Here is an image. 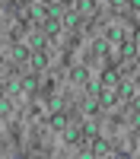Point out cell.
I'll return each instance as SVG.
<instances>
[{"label":"cell","mask_w":140,"mask_h":159,"mask_svg":"<svg viewBox=\"0 0 140 159\" xmlns=\"http://www.w3.org/2000/svg\"><path fill=\"white\" fill-rule=\"evenodd\" d=\"M76 7H80V13H83V16H93V10H96V3H93V0H76Z\"/></svg>","instance_id":"9c48e42d"},{"label":"cell","mask_w":140,"mask_h":159,"mask_svg":"<svg viewBox=\"0 0 140 159\" xmlns=\"http://www.w3.org/2000/svg\"><path fill=\"white\" fill-rule=\"evenodd\" d=\"M13 115V99H0V118H10Z\"/></svg>","instance_id":"30bf717a"},{"label":"cell","mask_w":140,"mask_h":159,"mask_svg":"<svg viewBox=\"0 0 140 159\" xmlns=\"http://www.w3.org/2000/svg\"><path fill=\"white\" fill-rule=\"evenodd\" d=\"M80 137H83V127H64V140H67L70 147L80 143Z\"/></svg>","instance_id":"3957f363"},{"label":"cell","mask_w":140,"mask_h":159,"mask_svg":"<svg viewBox=\"0 0 140 159\" xmlns=\"http://www.w3.org/2000/svg\"><path fill=\"white\" fill-rule=\"evenodd\" d=\"M22 89H25V92H35V89H38V83H35L32 76H25V80H22Z\"/></svg>","instance_id":"4fadbf2b"},{"label":"cell","mask_w":140,"mask_h":159,"mask_svg":"<svg viewBox=\"0 0 140 159\" xmlns=\"http://www.w3.org/2000/svg\"><path fill=\"white\" fill-rule=\"evenodd\" d=\"M137 89H140V76H137Z\"/></svg>","instance_id":"44dd1931"},{"label":"cell","mask_w":140,"mask_h":159,"mask_svg":"<svg viewBox=\"0 0 140 159\" xmlns=\"http://www.w3.org/2000/svg\"><path fill=\"white\" fill-rule=\"evenodd\" d=\"M131 7H134V10H140V0H131Z\"/></svg>","instance_id":"ac0fdd59"},{"label":"cell","mask_w":140,"mask_h":159,"mask_svg":"<svg viewBox=\"0 0 140 159\" xmlns=\"http://www.w3.org/2000/svg\"><path fill=\"white\" fill-rule=\"evenodd\" d=\"M73 80H76V83H83V80H86V70H83V67H76V70H73Z\"/></svg>","instance_id":"5bb4252c"},{"label":"cell","mask_w":140,"mask_h":159,"mask_svg":"<svg viewBox=\"0 0 140 159\" xmlns=\"http://www.w3.org/2000/svg\"><path fill=\"white\" fill-rule=\"evenodd\" d=\"M134 48H137V51H140V32H137V38H134Z\"/></svg>","instance_id":"2e32d148"},{"label":"cell","mask_w":140,"mask_h":159,"mask_svg":"<svg viewBox=\"0 0 140 159\" xmlns=\"http://www.w3.org/2000/svg\"><path fill=\"white\" fill-rule=\"evenodd\" d=\"M134 108H137V111H140V96H137V99H134Z\"/></svg>","instance_id":"d6986e66"},{"label":"cell","mask_w":140,"mask_h":159,"mask_svg":"<svg viewBox=\"0 0 140 159\" xmlns=\"http://www.w3.org/2000/svg\"><path fill=\"white\" fill-rule=\"evenodd\" d=\"M38 3H42V7H45V3H54V0H38Z\"/></svg>","instance_id":"ffe728a7"},{"label":"cell","mask_w":140,"mask_h":159,"mask_svg":"<svg viewBox=\"0 0 140 159\" xmlns=\"http://www.w3.org/2000/svg\"><path fill=\"white\" fill-rule=\"evenodd\" d=\"M3 96H7V86H3V83H0V99H3Z\"/></svg>","instance_id":"e0dca14e"},{"label":"cell","mask_w":140,"mask_h":159,"mask_svg":"<svg viewBox=\"0 0 140 159\" xmlns=\"http://www.w3.org/2000/svg\"><path fill=\"white\" fill-rule=\"evenodd\" d=\"M29 61H32V67H35V70H42L45 64H48V54H42V51H32Z\"/></svg>","instance_id":"8992f818"},{"label":"cell","mask_w":140,"mask_h":159,"mask_svg":"<svg viewBox=\"0 0 140 159\" xmlns=\"http://www.w3.org/2000/svg\"><path fill=\"white\" fill-rule=\"evenodd\" d=\"M108 42L115 45V51L121 48V42H124V29H121V25H111V29H108Z\"/></svg>","instance_id":"7a4b0ae2"},{"label":"cell","mask_w":140,"mask_h":159,"mask_svg":"<svg viewBox=\"0 0 140 159\" xmlns=\"http://www.w3.org/2000/svg\"><path fill=\"white\" fill-rule=\"evenodd\" d=\"M76 22H80V16H76V13H70V16L64 19V25H76Z\"/></svg>","instance_id":"9a60e30c"},{"label":"cell","mask_w":140,"mask_h":159,"mask_svg":"<svg viewBox=\"0 0 140 159\" xmlns=\"http://www.w3.org/2000/svg\"><path fill=\"white\" fill-rule=\"evenodd\" d=\"M131 96H134V86L131 83H121L118 86V99H131Z\"/></svg>","instance_id":"7c38bea8"},{"label":"cell","mask_w":140,"mask_h":159,"mask_svg":"<svg viewBox=\"0 0 140 159\" xmlns=\"http://www.w3.org/2000/svg\"><path fill=\"white\" fill-rule=\"evenodd\" d=\"M13 61H29V48H25V45H16V48H13Z\"/></svg>","instance_id":"ba28073f"},{"label":"cell","mask_w":140,"mask_h":159,"mask_svg":"<svg viewBox=\"0 0 140 159\" xmlns=\"http://www.w3.org/2000/svg\"><path fill=\"white\" fill-rule=\"evenodd\" d=\"M89 156H108V143H105V140H93V150H89Z\"/></svg>","instance_id":"52a82bcc"},{"label":"cell","mask_w":140,"mask_h":159,"mask_svg":"<svg viewBox=\"0 0 140 159\" xmlns=\"http://www.w3.org/2000/svg\"><path fill=\"white\" fill-rule=\"evenodd\" d=\"M51 127H54V130H64V127H67V115H64V111H54V115H51V121H48Z\"/></svg>","instance_id":"5b68a950"},{"label":"cell","mask_w":140,"mask_h":159,"mask_svg":"<svg viewBox=\"0 0 140 159\" xmlns=\"http://www.w3.org/2000/svg\"><path fill=\"white\" fill-rule=\"evenodd\" d=\"M61 25H64V22H61V16H48V19H45V35H48V38H57Z\"/></svg>","instance_id":"6da1fadb"},{"label":"cell","mask_w":140,"mask_h":159,"mask_svg":"<svg viewBox=\"0 0 140 159\" xmlns=\"http://www.w3.org/2000/svg\"><path fill=\"white\" fill-rule=\"evenodd\" d=\"M99 96H102L105 105H115V102H118V89H115V86H105V89H99Z\"/></svg>","instance_id":"277c9868"},{"label":"cell","mask_w":140,"mask_h":159,"mask_svg":"<svg viewBox=\"0 0 140 159\" xmlns=\"http://www.w3.org/2000/svg\"><path fill=\"white\" fill-rule=\"evenodd\" d=\"M102 80H105V86H118V70H105Z\"/></svg>","instance_id":"8fae6325"}]
</instances>
